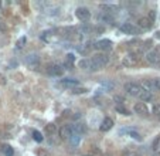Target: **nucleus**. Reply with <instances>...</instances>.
Here are the masks:
<instances>
[{
  "label": "nucleus",
  "instance_id": "obj_1",
  "mask_svg": "<svg viewBox=\"0 0 160 156\" xmlns=\"http://www.w3.org/2000/svg\"><path fill=\"white\" fill-rule=\"evenodd\" d=\"M108 61H109V57H108L106 54H104V53L95 54V56H92V58L89 60V70H92V71H99L101 68H104L106 65Z\"/></svg>",
  "mask_w": 160,
  "mask_h": 156
},
{
  "label": "nucleus",
  "instance_id": "obj_2",
  "mask_svg": "<svg viewBox=\"0 0 160 156\" xmlns=\"http://www.w3.org/2000/svg\"><path fill=\"white\" fill-rule=\"evenodd\" d=\"M139 85L142 87V89L149 91V92H153V91H160V78L143 79V81H142Z\"/></svg>",
  "mask_w": 160,
  "mask_h": 156
},
{
  "label": "nucleus",
  "instance_id": "obj_3",
  "mask_svg": "<svg viewBox=\"0 0 160 156\" xmlns=\"http://www.w3.org/2000/svg\"><path fill=\"white\" fill-rule=\"evenodd\" d=\"M139 61H140V57H139L138 53H129L123 57L122 64L126 65V67H135V65H138Z\"/></svg>",
  "mask_w": 160,
  "mask_h": 156
},
{
  "label": "nucleus",
  "instance_id": "obj_4",
  "mask_svg": "<svg viewBox=\"0 0 160 156\" xmlns=\"http://www.w3.org/2000/svg\"><path fill=\"white\" fill-rule=\"evenodd\" d=\"M125 91L128 92L129 95H132V97H139V94L143 89H142V87L139 85L138 82H126L125 84Z\"/></svg>",
  "mask_w": 160,
  "mask_h": 156
},
{
  "label": "nucleus",
  "instance_id": "obj_5",
  "mask_svg": "<svg viewBox=\"0 0 160 156\" xmlns=\"http://www.w3.org/2000/svg\"><path fill=\"white\" fill-rule=\"evenodd\" d=\"M146 61L153 65H159L160 64V51L159 50H150L146 53Z\"/></svg>",
  "mask_w": 160,
  "mask_h": 156
},
{
  "label": "nucleus",
  "instance_id": "obj_6",
  "mask_svg": "<svg viewBox=\"0 0 160 156\" xmlns=\"http://www.w3.org/2000/svg\"><path fill=\"white\" fill-rule=\"evenodd\" d=\"M24 61H26V64L31 70H34V68H37L40 65V57L37 56V54H29V56L26 57Z\"/></svg>",
  "mask_w": 160,
  "mask_h": 156
},
{
  "label": "nucleus",
  "instance_id": "obj_7",
  "mask_svg": "<svg viewBox=\"0 0 160 156\" xmlns=\"http://www.w3.org/2000/svg\"><path fill=\"white\" fill-rule=\"evenodd\" d=\"M75 14H77V17H78L81 22H86V20L91 19V11L88 10L86 7H78L77 11H75Z\"/></svg>",
  "mask_w": 160,
  "mask_h": 156
},
{
  "label": "nucleus",
  "instance_id": "obj_8",
  "mask_svg": "<svg viewBox=\"0 0 160 156\" xmlns=\"http://www.w3.org/2000/svg\"><path fill=\"white\" fill-rule=\"evenodd\" d=\"M120 30H122L123 33L132 34V36L139 34V29L135 26V24H132V23H125V24H122V26H120Z\"/></svg>",
  "mask_w": 160,
  "mask_h": 156
},
{
  "label": "nucleus",
  "instance_id": "obj_9",
  "mask_svg": "<svg viewBox=\"0 0 160 156\" xmlns=\"http://www.w3.org/2000/svg\"><path fill=\"white\" fill-rule=\"evenodd\" d=\"M112 41L111 40H106V38H104V40H99L98 43L95 44V48L96 50H99V51H108V50H111L112 48Z\"/></svg>",
  "mask_w": 160,
  "mask_h": 156
},
{
  "label": "nucleus",
  "instance_id": "obj_10",
  "mask_svg": "<svg viewBox=\"0 0 160 156\" xmlns=\"http://www.w3.org/2000/svg\"><path fill=\"white\" fill-rule=\"evenodd\" d=\"M152 26H153V22L149 17H140L138 20V27L140 30H149Z\"/></svg>",
  "mask_w": 160,
  "mask_h": 156
},
{
  "label": "nucleus",
  "instance_id": "obj_11",
  "mask_svg": "<svg viewBox=\"0 0 160 156\" xmlns=\"http://www.w3.org/2000/svg\"><path fill=\"white\" fill-rule=\"evenodd\" d=\"M47 72H48V75H51V77H61V75L64 74V70H63L61 65H51V67H48Z\"/></svg>",
  "mask_w": 160,
  "mask_h": 156
},
{
  "label": "nucleus",
  "instance_id": "obj_12",
  "mask_svg": "<svg viewBox=\"0 0 160 156\" xmlns=\"http://www.w3.org/2000/svg\"><path fill=\"white\" fill-rule=\"evenodd\" d=\"M133 111L136 112V114H139V115H147L149 114V108L143 102H136L135 107H133Z\"/></svg>",
  "mask_w": 160,
  "mask_h": 156
},
{
  "label": "nucleus",
  "instance_id": "obj_13",
  "mask_svg": "<svg viewBox=\"0 0 160 156\" xmlns=\"http://www.w3.org/2000/svg\"><path fill=\"white\" fill-rule=\"evenodd\" d=\"M58 134H60V138L61 139H68L71 134H72V131H71V126H68V125H63L60 129H58Z\"/></svg>",
  "mask_w": 160,
  "mask_h": 156
},
{
  "label": "nucleus",
  "instance_id": "obj_14",
  "mask_svg": "<svg viewBox=\"0 0 160 156\" xmlns=\"http://www.w3.org/2000/svg\"><path fill=\"white\" fill-rule=\"evenodd\" d=\"M112 126H113V121H112L111 118H104V121L101 122L99 129H101L102 132H108L109 129H112Z\"/></svg>",
  "mask_w": 160,
  "mask_h": 156
},
{
  "label": "nucleus",
  "instance_id": "obj_15",
  "mask_svg": "<svg viewBox=\"0 0 160 156\" xmlns=\"http://www.w3.org/2000/svg\"><path fill=\"white\" fill-rule=\"evenodd\" d=\"M101 10H104L102 13H105V14L112 17V14L118 11V7L116 6H112V4H102V6H101Z\"/></svg>",
  "mask_w": 160,
  "mask_h": 156
},
{
  "label": "nucleus",
  "instance_id": "obj_16",
  "mask_svg": "<svg viewBox=\"0 0 160 156\" xmlns=\"http://www.w3.org/2000/svg\"><path fill=\"white\" fill-rule=\"evenodd\" d=\"M138 98L142 101L143 104H145V102H149V101L153 100V94H152V92H149V91H145V89H143V91L139 94Z\"/></svg>",
  "mask_w": 160,
  "mask_h": 156
},
{
  "label": "nucleus",
  "instance_id": "obj_17",
  "mask_svg": "<svg viewBox=\"0 0 160 156\" xmlns=\"http://www.w3.org/2000/svg\"><path fill=\"white\" fill-rule=\"evenodd\" d=\"M81 138H82L81 135L74 134V132H72V134H71V136H70L68 139H70V143H71L72 146H78V145H79V142H81Z\"/></svg>",
  "mask_w": 160,
  "mask_h": 156
},
{
  "label": "nucleus",
  "instance_id": "obj_18",
  "mask_svg": "<svg viewBox=\"0 0 160 156\" xmlns=\"http://www.w3.org/2000/svg\"><path fill=\"white\" fill-rule=\"evenodd\" d=\"M61 85L67 87V88H74V87L78 85V81L77 79H63L61 81Z\"/></svg>",
  "mask_w": 160,
  "mask_h": 156
},
{
  "label": "nucleus",
  "instance_id": "obj_19",
  "mask_svg": "<svg viewBox=\"0 0 160 156\" xmlns=\"http://www.w3.org/2000/svg\"><path fill=\"white\" fill-rule=\"evenodd\" d=\"M45 134L48 136H53V135L57 134V126L54 123H47L45 125Z\"/></svg>",
  "mask_w": 160,
  "mask_h": 156
},
{
  "label": "nucleus",
  "instance_id": "obj_20",
  "mask_svg": "<svg viewBox=\"0 0 160 156\" xmlns=\"http://www.w3.org/2000/svg\"><path fill=\"white\" fill-rule=\"evenodd\" d=\"M98 22L99 23H112V17L105 14V13H99V14H98Z\"/></svg>",
  "mask_w": 160,
  "mask_h": 156
},
{
  "label": "nucleus",
  "instance_id": "obj_21",
  "mask_svg": "<svg viewBox=\"0 0 160 156\" xmlns=\"http://www.w3.org/2000/svg\"><path fill=\"white\" fill-rule=\"evenodd\" d=\"M1 152H3L6 156H13V153H14L13 148L9 146V145H3V146H1Z\"/></svg>",
  "mask_w": 160,
  "mask_h": 156
},
{
  "label": "nucleus",
  "instance_id": "obj_22",
  "mask_svg": "<svg viewBox=\"0 0 160 156\" xmlns=\"http://www.w3.org/2000/svg\"><path fill=\"white\" fill-rule=\"evenodd\" d=\"M153 152L157 153V155H160V136L159 138H156L154 142H153Z\"/></svg>",
  "mask_w": 160,
  "mask_h": 156
},
{
  "label": "nucleus",
  "instance_id": "obj_23",
  "mask_svg": "<svg viewBox=\"0 0 160 156\" xmlns=\"http://www.w3.org/2000/svg\"><path fill=\"white\" fill-rule=\"evenodd\" d=\"M78 65H79V68H82V70H89V60H81L78 63Z\"/></svg>",
  "mask_w": 160,
  "mask_h": 156
},
{
  "label": "nucleus",
  "instance_id": "obj_24",
  "mask_svg": "<svg viewBox=\"0 0 160 156\" xmlns=\"http://www.w3.org/2000/svg\"><path fill=\"white\" fill-rule=\"evenodd\" d=\"M116 111L119 114H122V115H130V112L128 111V108H125V107H122V105H116Z\"/></svg>",
  "mask_w": 160,
  "mask_h": 156
},
{
  "label": "nucleus",
  "instance_id": "obj_25",
  "mask_svg": "<svg viewBox=\"0 0 160 156\" xmlns=\"http://www.w3.org/2000/svg\"><path fill=\"white\" fill-rule=\"evenodd\" d=\"M33 139H34L35 142H43V135L40 134L38 131H34V132H33Z\"/></svg>",
  "mask_w": 160,
  "mask_h": 156
},
{
  "label": "nucleus",
  "instance_id": "obj_26",
  "mask_svg": "<svg viewBox=\"0 0 160 156\" xmlns=\"http://www.w3.org/2000/svg\"><path fill=\"white\" fill-rule=\"evenodd\" d=\"M92 30H94L92 26H82V27H81V31H82V33H86V34L91 33Z\"/></svg>",
  "mask_w": 160,
  "mask_h": 156
},
{
  "label": "nucleus",
  "instance_id": "obj_27",
  "mask_svg": "<svg viewBox=\"0 0 160 156\" xmlns=\"http://www.w3.org/2000/svg\"><path fill=\"white\" fill-rule=\"evenodd\" d=\"M152 45H153V41H152V40H146V41L143 43V47H142L140 50H147V48H150Z\"/></svg>",
  "mask_w": 160,
  "mask_h": 156
},
{
  "label": "nucleus",
  "instance_id": "obj_28",
  "mask_svg": "<svg viewBox=\"0 0 160 156\" xmlns=\"http://www.w3.org/2000/svg\"><path fill=\"white\" fill-rule=\"evenodd\" d=\"M152 111H153V114H154V115L160 116V104H154V105H153V109H152Z\"/></svg>",
  "mask_w": 160,
  "mask_h": 156
},
{
  "label": "nucleus",
  "instance_id": "obj_29",
  "mask_svg": "<svg viewBox=\"0 0 160 156\" xmlns=\"http://www.w3.org/2000/svg\"><path fill=\"white\" fill-rule=\"evenodd\" d=\"M37 156H50V153L45 150V149H37Z\"/></svg>",
  "mask_w": 160,
  "mask_h": 156
},
{
  "label": "nucleus",
  "instance_id": "obj_30",
  "mask_svg": "<svg viewBox=\"0 0 160 156\" xmlns=\"http://www.w3.org/2000/svg\"><path fill=\"white\" fill-rule=\"evenodd\" d=\"M86 91H88L86 88H74V89H72V92H74V94H85Z\"/></svg>",
  "mask_w": 160,
  "mask_h": 156
},
{
  "label": "nucleus",
  "instance_id": "obj_31",
  "mask_svg": "<svg viewBox=\"0 0 160 156\" xmlns=\"http://www.w3.org/2000/svg\"><path fill=\"white\" fill-rule=\"evenodd\" d=\"M23 44H26V37H22V38H19V41H17V47H19V48H22Z\"/></svg>",
  "mask_w": 160,
  "mask_h": 156
},
{
  "label": "nucleus",
  "instance_id": "obj_32",
  "mask_svg": "<svg viewBox=\"0 0 160 156\" xmlns=\"http://www.w3.org/2000/svg\"><path fill=\"white\" fill-rule=\"evenodd\" d=\"M67 60H68V63H70V65L74 63V54H68L67 56Z\"/></svg>",
  "mask_w": 160,
  "mask_h": 156
},
{
  "label": "nucleus",
  "instance_id": "obj_33",
  "mask_svg": "<svg viewBox=\"0 0 160 156\" xmlns=\"http://www.w3.org/2000/svg\"><path fill=\"white\" fill-rule=\"evenodd\" d=\"M115 101H119V104H122V102H123V98H122V97H115Z\"/></svg>",
  "mask_w": 160,
  "mask_h": 156
},
{
  "label": "nucleus",
  "instance_id": "obj_34",
  "mask_svg": "<svg viewBox=\"0 0 160 156\" xmlns=\"http://www.w3.org/2000/svg\"><path fill=\"white\" fill-rule=\"evenodd\" d=\"M156 37H159V38H160V31H157V33H156Z\"/></svg>",
  "mask_w": 160,
  "mask_h": 156
},
{
  "label": "nucleus",
  "instance_id": "obj_35",
  "mask_svg": "<svg viewBox=\"0 0 160 156\" xmlns=\"http://www.w3.org/2000/svg\"><path fill=\"white\" fill-rule=\"evenodd\" d=\"M129 156H139V155H138V153H130Z\"/></svg>",
  "mask_w": 160,
  "mask_h": 156
},
{
  "label": "nucleus",
  "instance_id": "obj_36",
  "mask_svg": "<svg viewBox=\"0 0 160 156\" xmlns=\"http://www.w3.org/2000/svg\"><path fill=\"white\" fill-rule=\"evenodd\" d=\"M81 156H94V155H81Z\"/></svg>",
  "mask_w": 160,
  "mask_h": 156
},
{
  "label": "nucleus",
  "instance_id": "obj_37",
  "mask_svg": "<svg viewBox=\"0 0 160 156\" xmlns=\"http://www.w3.org/2000/svg\"><path fill=\"white\" fill-rule=\"evenodd\" d=\"M159 68H160V64H159Z\"/></svg>",
  "mask_w": 160,
  "mask_h": 156
}]
</instances>
